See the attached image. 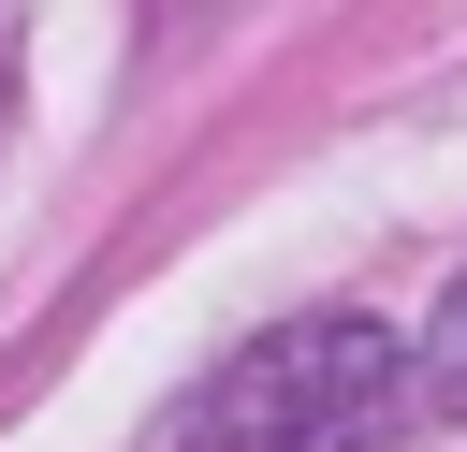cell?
I'll return each mask as SVG.
<instances>
[{"label":"cell","mask_w":467,"mask_h":452,"mask_svg":"<svg viewBox=\"0 0 467 452\" xmlns=\"http://www.w3.org/2000/svg\"><path fill=\"white\" fill-rule=\"evenodd\" d=\"M394 423H423L409 335L365 321V306H306V321H263V335L161 423V452H379Z\"/></svg>","instance_id":"6da1fadb"},{"label":"cell","mask_w":467,"mask_h":452,"mask_svg":"<svg viewBox=\"0 0 467 452\" xmlns=\"http://www.w3.org/2000/svg\"><path fill=\"white\" fill-rule=\"evenodd\" d=\"M409 394H423V423H467V277H452L438 321L409 335Z\"/></svg>","instance_id":"7a4b0ae2"},{"label":"cell","mask_w":467,"mask_h":452,"mask_svg":"<svg viewBox=\"0 0 467 452\" xmlns=\"http://www.w3.org/2000/svg\"><path fill=\"white\" fill-rule=\"evenodd\" d=\"M0 117H15V29H0Z\"/></svg>","instance_id":"3957f363"}]
</instances>
